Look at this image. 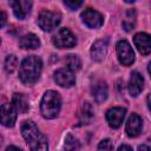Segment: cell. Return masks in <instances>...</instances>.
Returning a JSON list of instances; mask_svg holds the SVG:
<instances>
[{"mask_svg":"<svg viewBox=\"0 0 151 151\" xmlns=\"http://www.w3.org/2000/svg\"><path fill=\"white\" fill-rule=\"evenodd\" d=\"M17 66H18V59H17V57L14 54L8 55L6 58V60H5V70H6V72L7 73L14 72L15 68H17Z\"/></svg>","mask_w":151,"mask_h":151,"instance_id":"23","label":"cell"},{"mask_svg":"<svg viewBox=\"0 0 151 151\" xmlns=\"http://www.w3.org/2000/svg\"><path fill=\"white\" fill-rule=\"evenodd\" d=\"M5 151H21V150H20L19 147H17V146H13V145H11V146H7Z\"/></svg>","mask_w":151,"mask_h":151,"instance_id":"29","label":"cell"},{"mask_svg":"<svg viewBox=\"0 0 151 151\" xmlns=\"http://www.w3.org/2000/svg\"><path fill=\"white\" fill-rule=\"evenodd\" d=\"M107 46H109L107 39H99V40L94 41L92 47H91V57H92V59L96 60V61L103 60L105 58V55H106Z\"/></svg>","mask_w":151,"mask_h":151,"instance_id":"13","label":"cell"},{"mask_svg":"<svg viewBox=\"0 0 151 151\" xmlns=\"http://www.w3.org/2000/svg\"><path fill=\"white\" fill-rule=\"evenodd\" d=\"M92 119H93V109H92L90 103H84L79 110V113H78L79 125L90 124Z\"/></svg>","mask_w":151,"mask_h":151,"instance_id":"18","label":"cell"},{"mask_svg":"<svg viewBox=\"0 0 151 151\" xmlns=\"http://www.w3.org/2000/svg\"><path fill=\"white\" fill-rule=\"evenodd\" d=\"M118 151H132V149L129 145H122V146H119Z\"/></svg>","mask_w":151,"mask_h":151,"instance_id":"28","label":"cell"},{"mask_svg":"<svg viewBox=\"0 0 151 151\" xmlns=\"http://www.w3.org/2000/svg\"><path fill=\"white\" fill-rule=\"evenodd\" d=\"M17 120V110L12 104H4L1 106V123L7 127H12Z\"/></svg>","mask_w":151,"mask_h":151,"instance_id":"12","label":"cell"},{"mask_svg":"<svg viewBox=\"0 0 151 151\" xmlns=\"http://www.w3.org/2000/svg\"><path fill=\"white\" fill-rule=\"evenodd\" d=\"M144 87V79L142 74L137 71H133L131 73L130 80H129V92L132 97H137Z\"/></svg>","mask_w":151,"mask_h":151,"instance_id":"14","label":"cell"},{"mask_svg":"<svg viewBox=\"0 0 151 151\" xmlns=\"http://www.w3.org/2000/svg\"><path fill=\"white\" fill-rule=\"evenodd\" d=\"M134 21H136V12L134 9H129L126 13V18L123 21V27L125 31H131L134 27Z\"/></svg>","mask_w":151,"mask_h":151,"instance_id":"21","label":"cell"},{"mask_svg":"<svg viewBox=\"0 0 151 151\" xmlns=\"http://www.w3.org/2000/svg\"><path fill=\"white\" fill-rule=\"evenodd\" d=\"M133 42H134L137 50L142 54L145 55L151 52V35H149L147 33H144V32L137 33L133 37Z\"/></svg>","mask_w":151,"mask_h":151,"instance_id":"10","label":"cell"},{"mask_svg":"<svg viewBox=\"0 0 151 151\" xmlns=\"http://www.w3.org/2000/svg\"><path fill=\"white\" fill-rule=\"evenodd\" d=\"M147 71H149V73H150V77H151V61L149 63V66H147Z\"/></svg>","mask_w":151,"mask_h":151,"instance_id":"31","label":"cell"},{"mask_svg":"<svg viewBox=\"0 0 151 151\" xmlns=\"http://www.w3.org/2000/svg\"><path fill=\"white\" fill-rule=\"evenodd\" d=\"M112 147H113V144L111 139H104L99 143L97 151H112Z\"/></svg>","mask_w":151,"mask_h":151,"instance_id":"24","label":"cell"},{"mask_svg":"<svg viewBox=\"0 0 151 151\" xmlns=\"http://www.w3.org/2000/svg\"><path fill=\"white\" fill-rule=\"evenodd\" d=\"M64 4H65V6H67L70 9L74 11V9H77L78 7H80V6L83 5V1H70V0L66 1V0H65Z\"/></svg>","mask_w":151,"mask_h":151,"instance_id":"25","label":"cell"},{"mask_svg":"<svg viewBox=\"0 0 151 151\" xmlns=\"http://www.w3.org/2000/svg\"><path fill=\"white\" fill-rule=\"evenodd\" d=\"M60 14L57 12H52V11H47L44 9L39 13L38 17V25L42 31L50 32L52 29H54L59 22H60Z\"/></svg>","mask_w":151,"mask_h":151,"instance_id":"4","label":"cell"},{"mask_svg":"<svg viewBox=\"0 0 151 151\" xmlns=\"http://www.w3.org/2000/svg\"><path fill=\"white\" fill-rule=\"evenodd\" d=\"M21 134L26 139L31 151H48L46 137L38 130L32 120H25L21 125Z\"/></svg>","mask_w":151,"mask_h":151,"instance_id":"2","label":"cell"},{"mask_svg":"<svg viewBox=\"0 0 151 151\" xmlns=\"http://www.w3.org/2000/svg\"><path fill=\"white\" fill-rule=\"evenodd\" d=\"M65 65L70 71H78L81 67V61L78 55L76 54H68L65 58Z\"/></svg>","mask_w":151,"mask_h":151,"instance_id":"20","label":"cell"},{"mask_svg":"<svg viewBox=\"0 0 151 151\" xmlns=\"http://www.w3.org/2000/svg\"><path fill=\"white\" fill-rule=\"evenodd\" d=\"M42 61L37 55L26 57L19 67V78L25 85H33L40 78Z\"/></svg>","mask_w":151,"mask_h":151,"instance_id":"1","label":"cell"},{"mask_svg":"<svg viewBox=\"0 0 151 151\" xmlns=\"http://www.w3.org/2000/svg\"><path fill=\"white\" fill-rule=\"evenodd\" d=\"M138 151H151V147L147 146V145H139Z\"/></svg>","mask_w":151,"mask_h":151,"instance_id":"26","label":"cell"},{"mask_svg":"<svg viewBox=\"0 0 151 151\" xmlns=\"http://www.w3.org/2000/svg\"><path fill=\"white\" fill-rule=\"evenodd\" d=\"M126 113V109L124 107H112L106 112V120L109 123V125L113 129H118L125 117Z\"/></svg>","mask_w":151,"mask_h":151,"instance_id":"9","label":"cell"},{"mask_svg":"<svg viewBox=\"0 0 151 151\" xmlns=\"http://www.w3.org/2000/svg\"><path fill=\"white\" fill-rule=\"evenodd\" d=\"M54 80L61 87H71L76 83V78L68 68H59L54 72Z\"/></svg>","mask_w":151,"mask_h":151,"instance_id":"8","label":"cell"},{"mask_svg":"<svg viewBox=\"0 0 151 151\" xmlns=\"http://www.w3.org/2000/svg\"><path fill=\"white\" fill-rule=\"evenodd\" d=\"M81 19H83L84 24L86 26H88L90 28H99L104 22L103 15L99 12H97L92 8L85 9L81 13Z\"/></svg>","mask_w":151,"mask_h":151,"instance_id":"7","label":"cell"},{"mask_svg":"<svg viewBox=\"0 0 151 151\" xmlns=\"http://www.w3.org/2000/svg\"><path fill=\"white\" fill-rule=\"evenodd\" d=\"M107 93H109V90H107V85H106L105 81L98 80L96 84H93V86H92V96H93V98H94V100L97 103L104 101L107 98Z\"/></svg>","mask_w":151,"mask_h":151,"instance_id":"16","label":"cell"},{"mask_svg":"<svg viewBox=\"0 0 151 151\" xmlns=\"http://www.w3.org/2000/svg\"><path fill=\"white\" fill-rule=\"evenodd\" d=\"M52 42L59 48H71L77 44V39L68 28H60L54 34Z\"/></svg>","mask_w":151,"mask_h":151,"instance_id":"5","label":"cell"},{"mask_svg":"<svg viewBox=\"0 0 151 151\" xmlns=\"http://www.w3.org/2000/svg\"><path fill=\"white\" fill-rule=\"evenodd\" d=\"M147 106H149V110L151 112V94L147 96Z\"/></svg>","mask_w":151,"mask_h":151,"instance_id":"30","label":"cell"},{"mask_svg":"<svg viewBox=\"0 0 151 151\" xmlns=\"http://www.w3.org/2000/svg\"><path fill=\"white\" fill-rule=\"evenodd\" d=\"M12 105L15 107L17 112L19 113H26L29 109V105H28V100L27 98L21 94V93H14L13 97H12Z\"/></svg>","mask_w":151,"mask_h":151,"instance_id":"19","label":"cell"},{"mask_svg":"<svg viewBox=\"0 0 151 151\" xmlns=\"http://www.w3.org/2000/svg\"><path fill=\"white\" fill-rule=\"evenodd\" d=\"M64 147H65L66 151H74L79 147V142L72 134H67L66 139H65V143H64Z\"/></svg>","mask_w":151,"mask_h":151,"instance_id":"22","label":"cell"},{"mask_svg":"<svg viewBox=\"0 0 151 151\" xmlns=\"http://www.w3.org/2000/svg\"><path fill=\"white\" fill-rule=\"evenodd\" d=\"M117 55L124 66H130L134 61V53L132 47L126 40H120L117 44Z\"/></svg>","mask_w":151,"mask_h":151,"instance_id":"6","label":"cell"},{"mask_svg":"<svg viewBox=\"0 0 151 151\" xmlns=\"http://www.w3.org/2000/svg\"><path fill=\"white\" fill-rule=\"evenodd\" d=\"M19 46L24 50H35L40 46V40L39 38L33 34V33H28L24 37L20 38L19 40Z\"/></svg>","mask_w":151,"mask_h":151,"instance_id":"17","label":"cell"},{"mask_svg":"<svg viewBox=\"0 0 151 151\" xmlns=\"http://www.w3.org/2000/svg\"><path fill=\"white\" fill-rule=\"evenodd\" d=\"M61 107V98L60 94L55 91H47L40 104L41 114L47 119H53L58 116Z\"/></svg>","mask_w":151,"mask_h":151,"instance_id":"3","label":"cell"},{"mask_svg":"<svg viewBox=\"0 0 151 151\" xmlns=\"http://www.w3.org/2000/svg\"><path fill=\"white\" fill-rule=\"evenodd\" d=\"M11 5H12L13 12H14V15L20 20H24L29 14L31 8H32V2L31 1H25V0L12 1Z\"/></svg>","mask_w":151,"mask_h":151,"instance_id":"15","label":"cell"},{"mask_svg":"<svg viewBox=\"0 0 151 151\" xmlns=\"http://www.w3.org/2000/svg\"><path fill=\"white\" fill-rule=\"evenodd\" d=\"M5 24H6V13L1 11V27H4Z\"/></svg>","mask_w":151,"mask_h":151,"instance_id":"27","label":"cell"},{"mask_svg":"<svg viewBox=\"0 0 151 151\" xmlns=\"http://www.w3.org/2000/svg\"><path fill=\"white\" fill-rule=\"evenodd\" d=\"M142 126H143L142 118L138 114L132 113L127 119V123L125 126V132L129 137H137L142 131Z\"/></svg>","mask_w":151,"mask_h":151,"instance_id":"11","label":"cell"}]
</instances>
